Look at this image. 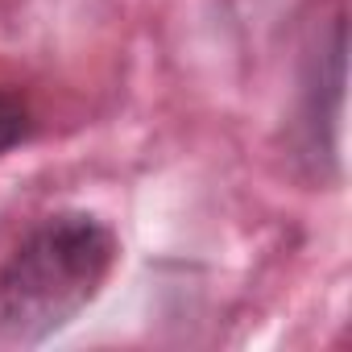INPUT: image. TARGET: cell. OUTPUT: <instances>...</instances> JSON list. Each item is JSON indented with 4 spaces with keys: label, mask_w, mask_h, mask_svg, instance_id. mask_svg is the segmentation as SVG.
<instances>
[{
    "label": "cell",
    "mask_w": 352,
    "mask_h": 352,
    "mask_svg": "<svg viewBox=\"0 0 352 352\" xmlns=\"http://www.w3.org/2000/svg\"><path fill=\"white\" fill-rule=\"evenodd\" d=\"M116 236L87 212L46 216L0 265V336L38 344L63 331L108 282Z\"/></svg>",
    "instance_id": "6da1fadb"
},
{
    "label": "cell",
    "mask_w": 352,
    "mask_h": 352,
    "mask_svg": "<svg viewBox=\"0 0 352 352\" xmlns=\"http://www.w3.org/2000/svg\"><path fill=\"white\" fill-rule=\"evenodd\" d=\"M30 129H34L30 108H25L13 91L0 87V153H9L13 145H21V141L30 137Z\"/></svg>",
    "instance_id": "7a4b0ae2"
}]
</instances>
